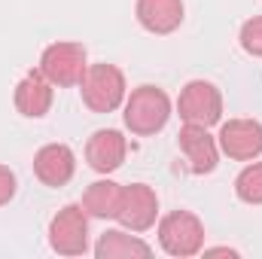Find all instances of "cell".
<instances>
[{
  "instance_id": "cell-1",
  "label": "cell",
  "mask_w": 262,
  "mask_h": 259,
  "mask_svg": "<svg viewBox=\"0 0 262 259\" xmlns=\"http://www.w3.org/2000/svg\"><path fill=\"white\" fill-rule=\"evenodd\" d=\"M125 128L137 137H149V134H159V131L168 125L171 119V98L165 89L159 85H137L131 89V95L125 98Z\"/></svg>"
},
{
  "instance_id": "cell-2",
  "label": "cell",
  "mask_w": 262,
  "mask_h": 259,
  "mask_svg": "<svg viewBox=\"0 0 262 259\" xmlns=\"http://www.w3.org/2000/svg\"><path fill=\"white\" fill-rule=\"evenodd\" d=\"M79 95L82 104L92 113H113L125 104L128 98V85H125V73L116 64H89L82 82H79Z\"/></svg>"
},
{
  "instance_id": "cell-3",
  "label": "cell",
  "mask_w": 262,
  "mask_h": 259,
  "mask_svg": "<svg viewBox=\"0 0 262 259\" xmlns=\"http://www.w3.org/2000/svg\"><path fill=\"white\" fill-rule=\"evenodd\" d=\"M159 244L168 256H195L204 250V223L192 210H171L159 220Z\"/></svg>"
},
{
  "instance_id": "cell-4",
  "label": "cell",
  "mask_w": 262,
  "mask_h": 259,
  "mask_svg": "<svg viewBox=\"0 0 262 259\" xmlns=\"http://www.w3.org/2000/svg\"><path fill=\"white\" fill-rule=\"evenodd\" d=\"M85 70H89L85 46L73 43V40H58V43L46 46L43 55H40V73L52 85H58V89L79 85L82 76H85Z\"/></svg>"
},
{
  "instance_id": "cell-5",
  "label": "cell",
  "mask_w": 262,
  "mask_h": 259,
  "mask_svg": "<svg viewBox=\"0 0 262 259\" xmlns=\"http://www.w3.org/2000/svg\"><path fill=\"white\" fill-rule=\"evenodd\" d=\"M49 247L58 256H82L89 250V213L82 204H64L52 217Z\"/></svg>"
},
{
  "instance_id": "cell-6",
  "label": "cell",
  "mask_w": 262,
  "mask_h": 259,
  "mask_svg": "<svg viewBox=\"0 0 262 259\" xmlns=\"http://www.w3.org/2000/svg\"><path fill=\"white\" fill-rule=\"evenodd\" d=\"M177 113L183 122L189 125H216L223 119V95L213 82L207 79H192L180 89V98H177Z\"/></svg>"
},
{
  "instance_id": "cell-7",
  "label": "cell",
  "mask_w": 262,
  "mask_h": 259,
  "mask_svg": "<svg viewBox=\"0 0 262 259\" xmlns=\"http://www.w3.org/2000/svg\"><path fill=\"white\" fill-rule=\"evenodd\" d=\"M116 220L128 229V232H146L156 226L159 220V195L146 183H131L122 186V201H119V213Z\"/></svg>"
},
{
  "instance_id": "cell-8",
  "label": "cell",
  "mask_w": 262,
  "mask_h": 259,
  "mask_svg": "<svg viewBox=\"0 0 262 259\" xmlns=\"http://www.w3.org/2000/svg\"><path fill=\"white\" fill-rule=\"evenodd\" d=\"M220 153L235 162H253L262 156V122L259 119H229L216 134Z\"/></svg>"
},
{
  "instance_id": "cell-9",
  "label": "cell",
  "mask_w": 262,
  "mask_h": 259,
  "mask_svg": "<svg viewBox=\"0 0 262 259\" xmlns=\"http://www.w3.org/2000/svg\"><path fill=\"white\" fill-rule=\"evenodd\" d=\"M125 156H128V140H125L122 131H116V128H98L89 137V143H85V162L98 174L119 171Z\"/></svg>"
},
{
  "instance_id": "cell-10",
  "label": "cell",
  "mask_w": 262,
  "mask_h": 259,
  "mask_svg": "<svg viewBox=\"0 0 262 259\" xmlns=\"http://www.w3.org/2000/svg\"><path fill=\"white\" fill-rule=\"evenodd\" d=\"M177 143H180V149H183L192 174L201 177V174L216 171V165H220V143H216V137H210V131L204 128V125L183 122V128L177 134Z\"/></svg>"
},
{
  "instance_id": "cell-11",
  "label": "cell",
  "mask_w": 262,
  "mask_h": 259,
  "mask_svg": "<svg viewBox=\"0 0 262 259\" xmlns=\"http://www.w3.org/2000/svg\"><path fill=\"white\" fill-rule=\"evenodd\" d=\"M34 174L43 186H67L76 174V156L67 143H46L34 156Z\"/></svg>"
},
{
  "instance_id": "cell-12",
  "label": "cell",
  "mask_w": 262,
  "mask_h": 259,
  "mask_svg": "<svg viewBox=\"0 0 262 259\" xmlns=\"http://www.w3.org/2000/svg\"><path fill=\"white\" fill-rule=\"evenodd\" d=\"M52 89H55V85H52V82L40 73V67H37V70H31V73L21 76V82L15 85L12 104H15V110H18L21 116H28V119H43V116L52 110V98H55Z\"/></svg>"
},
{
  "instance_id": "cell-13",
  "label": "cell",
  "mask_w": 262,
  "mask_h": 259,
  "mask_svg": "<svg viewBox=\"0 0 262 259\" xmlns=\"http://www.w3.org/2000/svg\"><path fill=\"white\" fill-rule=\"evenodd\" d=\"M134 15L149 34H174L183 25V0H137Z\"/></svg>"
},
{
  "instance_id": "cell-14",
  "label": "cell",
  "mask_w": 262,
  "mask_h": 259,
  "mask_svg": "<svg viewBox=\"0 0 262 259\" xmlns=\"http://www.w3.org/2000/svg\"><path fill=\"white\" fill-rule=\"evenodd\" d=\"M95 256L98 259H131V256H152V247L137 238V235H128L122 229H107L98 244H95Z\"/></svg>"
},
{
  "instance_id": "cell-15",
  "label": "cell",
  "mask_w": 262,
  "mask_h": 259,
  "mask_svg": "<svg viewBox=\"0 0 262 259\" xmlns=\"http://www.w3.org/2000/svg\"><path fill=\"white\" fill-rule=\"evenodd\" d=\"M119 201H122V186L113 180H95L85 192H82V207L89 217L95 220H116L119 213Z\"/></svg>"
},
{
  "instance_id": "cell-16",
  "label": "cell",
  "mask_w": 262,
  "mask_h": 259,
  "mask_svg": "<svg viewBox=\"0 0 262 259\" xmlns=\"http://www.w3.org/2000/svg\"><path fill=\"white\" fill-rule=\"evenodd\" d=\"M235 195L244 204H262V162L247 165L238 177H235Z\"/></svg>"
},
{
  "instance_id": "cell-17",
  "label": "cell",
  "mask_w": 262,
  "mask_h": 259,
  "mask_svg": "<svg viewBox=\"0 0 262 259\" xmlns=\"http://www.w3.org/2000/svg\"><path fill=\"white\" fill-rule=\"evenodd\" d=\"M238 40H241V49H244L247 55L262 58V15H253V18H247V21L241 25Z\"/></svg>"
},
{
  "instance_id": "cell-18",
  "label": "cell",
  "mask_w": 262,
  "mask_h": 259,
  "mask_svg": "<svg viewBox=\"0 0 262 259\" xmlns=\"http://www.w3.org/2000/svg\"><path fill=\"white\" fill-rule=\"evenodd\" d=\"M12 198H15V174H12V168L0 165V207L9 204Z\"/></svg>"
}]
</instances>
